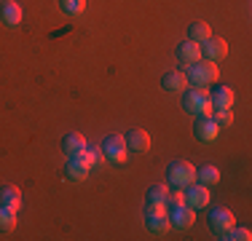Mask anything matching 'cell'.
Listing matches in <instances>:
<instances>
[{"label":"cell","mask_w":252,"mask_h":241,"mask_svg":"<svg viewBox=\"0 0 252 241\" xmlns=\"http://www.w3.org/2000/svg\"><path fill=\"white\" fill-rule=\"evenodd\" d=\"M220 239H223V241H250L252 233H250V228H233V225H231Z\"/></svg>","instance_id":"obj_22"},{"label":"cell","mask_w":252,"mask_h":241,"mask_svg":"<svg viewBox=\"0 0 252 241\" xmlns=\"http://www.w3.org/2000/svg\"><path fill=\"white\" fill-rule=\"evenodd\" d=\"M83 150H86V140H83L78 131H70V134L62 137V153L67 155V158H70V155L83 153Z\"/></svg>","instance_id":"obj_16"},{"label":"cell","mask_w":252,"mask_h":241,"mask_svg":"<svg viewBox=\"0 0 252 241\" xmlns=\"http://www.w3.org/2000/svg\"><path fill=\"white\" fill-rule=\"evenodd\" d=\"M185 78H188L190 86L199 89H209L218 83V62H207V59H199L190 67H185Z\"/></svg>","instance_id":"obj_2"},{"label":"cell","mask_w":252,"mask_h":241,"mask_svg":"<svg viewBox=\"0 0 252 241\" xmlns=\"http://www.w3.org/2000/svg\"><path fill=\"white\" fill-rule=\"evenodd\" d=\"M0 207H8V209H22V190L14 188V185H3L0 188Z\"/></svg>","instance_id":"obj_18"},{"label":"cell","mask_w":252,"mask_h":241,"mask_svg":"<svg viewBox=\"0 0 252 241\" xmlns=\"http://www.w3.org/2000/svg\"><path fill=\"white\" fill-rule=\"evenodd\" d=\"M175 59L180 67H190L193 62H199L201 54H199V43H193V40H183V43H177L175 48Z\"/></svg>","instance_id":"obj_9"},{"label":"cell","mask_w":252,"mask_h":241,"mask_svg":"<svg viewBox=\"0 0 252 241\" xmlns=\"http://www.w3.org/2000/svg\"><path fill=\"white\" fill-rule=\"evenodd\" d=\"M166 193H169L166 185H151L145 193V201H166Z\"/></svg>","instance_id":"obj_24"},{"label":"cell","mask_w":252,"mask_h":241,"mask_svg":"<svg viewBox=\"0 0 252 241\" xmlns=\"http://www.w3.org/2000/svg\"><path fill=\"white\" fill-rule=\"evenodd\" d=\"M0 22H3L5 27L22 24V5L16 3V0H3V3H0Z\"/></svg>","instance_id":"obj_15"},{"label":"cell","mask_w":252,"mask_h":241,"mask_svg":"<svg viewBox=\"0 0 252 241\" xmlns=\"http://www.w3.org/2000/svg\"><path fill=\"white\" fill-rule=\"evenodd\" d=\"M166 177H169L172 188H188V185L196 182V169H193V164L180 158L166 166Z\"/></svg>","instance_id":"obj_3"},{"label":"cell","mask_w":252,"mask_h":241,"mask_svg":"<svg viewBox=\"0 0 252 241\" xmlns=\"http://www.w3.org/2000/svg\"><path fill=\"white\" fill-rule=\"evenodd\" d=\"M177 204H185V193L183 188H175L166 193V207H177Z\"/></svg>","instance_id":"obj_26"},{"label":"cell","mask_w":252,"mask_h":241,"mask_svg":"<svg viewBox=\"0 0 252 241\" xmlns=\"http://www.w3.org/2000/svg\"><path fill=\"white\" fill-rule=\"evenodd\" d=\"M233 91L228 86H209V102H212V110H231L233 107Z\"/></svg>","instance_id":"obj_12"},{"label":"cell","mask_w":252,"mask_h":241,"mask_svg":"<svg viewBox=\"0 0 252 241\" xmlns=\"http://www.w3.org/2000/svg\"><path fill=\"white\" fill-rule=\"evenodd\" d=\"M199 54H201V59H207V62H223V59L228 57V43L223 38H212V35H209V38L199 46Z\"/></svg>","instance_id":"obj_7"},{"label":"cell","mask_w":252,"mask_h":241,"mask_svg":"<svg viewBox=\"0 0 252 241\" xmlns=\"http://www.w3.org/2000/svg\"><path fill=\"white\" fill-rule=\"evenodd\" d=\"M209 35H212V30H209L207 22H193L188 27V40H193V43H204Z\"/></svg>","instance_id":"obj_20"},{"label":"cell","mask_w":252,"mask_h":241,"mask_svg":"<svg viewBox=\"0 0 252 241\" xmlns=\"http://www.w3.org/2000/svg\"><path fill=\"white\" fill-rule=\"evenodd\" d=\"M220 134V126L215 123L212 116H196L193 118V137L199 142H215Z\"/></svg>","instance_id":"obj_6"},{"label":"cell","mask_w":252,"mask_h":241,"mask_svg":"<svg viewBox=\"0 0 252 241\" xmlns=\"http://www.w3.org/2000/svg\"><path fill=\"white\" fill-rule=\"evenodd\" d=\"M16 228V209L0 207V233H8Z\"/></svg>","instance_id":"obj_21"},{"label":"cell","mask_w":252,"mask_h":241,"mask_svg":"<svg viewBox=\"0 0 252 241\" xmlns=\"http://www.w3.org/2000/svg\"><path fill=\"white\" fill-rule=\"evenodd\" d=\"M185 193V204H188L190 209H204L209 204V190H207V185H188V188H183Z\"/></svg>","instance_id":"obj_10"},{"label":"cell","mask_w":252,"mask_h":241,"mask_svg":"<svg viewBox=\"0 0 252 241\" xmlns=\"http://www.w3.org/2000/svg\"><path fill=\"white\" fill-rule=\"evenodd\" d=\"M212 118L218 126H231L233 123V113L231 110H212Z\"/></svg>","instance_id":"obj_25"},{"label":"cell","mask_w":252,"mask_h":241,"mask_svg":"<svg viewBox=\"0 0 252 241\" xmlns=\"http://www.w3.org/2000/svg\"><path fill=\"white\" fill-rule=\"evenodd\" d=\"M231 225H233V214L228 212L225 207H215L212 212H209V228H212L218 236H223Z\"/></svg>","instance_id":"obj_13"},{"label":"cell","mask_w":252,"mask_h":241,"mask_svg":"<svg viewBox=\"0 0 252 241\" xmlns=\"http://www.w3.org/2000/svg\"><path fill=\"white\" fill-rule=\"evenodd\" d=\"M145 228L151 231V236H166V233H169V217L145 212Z\"/></svg>","instance_id":"obj_17"},{"label":"cell","mask_w":252,"mask_h":241,"mask_svg":"<svg viewBox=\"0 0 252 241\" xmlns=\"http://www.w3.org/2000/svg\"><path fill=\"white\" fill-rule=\"evenodd\" d=\"M166 201H145V212L148 214H166Z\"/></svg>","instance_id":"obj_27"},{"label":"cell","mask_w":252,"mask_h":241,"mask_svg":"<svg viewBox=\"0 0 252 241\" xmlns=\"http://www.w3.org/2000/svg\"><path fill=\"white\" fill-rule=\"evenodd\" d=\"M126 142V150H131V153L142 155L151 150V134H148L145 129H129V134L124 137Z\"/></svg>","instance_id":"obj_8"},{"label":"cell","mask_w":252,"mask_h":241,"mask_svg":"<svg viewBox=\"0 0 252 241\" xmlns=\"http://www.w3.org/2000/svg\"><path fill=\"white\" fill-rule=\"evenodd\" d=\"M59 8H62V14H67V16H78L83 8H86V0H59Z\"/></svg>","instance_id":"obj_23"},{"label":"cell","mask_w":252,"mask_h":241,"mask_svg":"<svg viewBox=\"0 0 252 241\" xmlns=\"http://www.w3.org/2000/svg\"><path fill=\"white\" fill-rule=\"evenodd\" d=\"M89 172H92V166H89L81 155H70L67 164H64V177L73 180V182H83V180L89 177Z\"/></svg>","instance_id":"obj_11"},{"label":"cell","mask_w":252,"mask_h":241,"mask_svg":"<svg viewBox=\"0 0 252 241\" xmlns=\"http://www.w3.org/2000/svg\"><path fill=\"white\" fill-rule=\"evenodd\" d=\"M188 86V78H185V70H166L164 75H161V89L169 94L175 91H183V89Z\"/></svg>","instance_id":"obj_14"},{"label":"cell","mask_w":252,"mask_h":241,"mask_svg":"<svg viewBox=\"0 0 252 241\" xmlns=\"http://www.w3.org/2000/svg\"><path fill=\"white\" fill-rule=\"evenodd\" d=\"M196 180H199L201 185H218L220 182V169L218 166H212V164H207V166H201V169H196Z\"/></svg>","instance_id":"obj_19"},{"label":"cell","mask_w":252,"mask_h":241,"mask_svg":"<svg viewBox=\"0 0 252 241\" xmlns=\"http://www.w3.org/2000/svg\"><path fill=\"white\" fill-rule=\"evenodd\" d=\"M166 217H169V228L185 231V228L193 225V220H196V209H190L188 204H177V207H169V209H166Z\"/></svg>","instance_id":"obj_5"},{"label":"cell","mask_w":252,"mask_h":241,"mask_svg":"<svg viewBox=\"0 0 252 241\" xmlns=\"http://www.w3.org/2000/svg\"><path fill=\"white\" fill-rule=\"evenodd\" d=\"M183 110L188 116H212V102H209V89H183Z\"/></svg>","instance_id":"obj_1"},{"label":"cell","mask_w":252,"mask_h":241,"mask_svg":"<svg viewBox=\"0 0 252 241\" xmlns=\"http://www.w3.org/2000/svg\"><path fill=\"white\" fill-rule=\"evenodd\" d=\"M102 155H105V161H110V164H124L126 161V142H124V137L121 134H110V137H105L102 140Z\"/></svg>","instance_id":"obj_4"}]
</instances>
